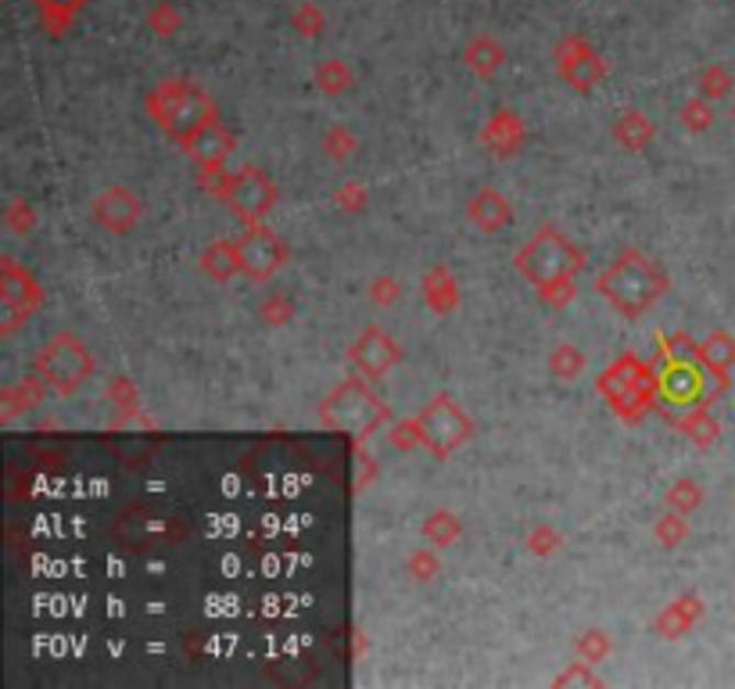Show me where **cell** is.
<instances>
[{
    "label": "cell",
    "instance_id": "6da1fadb",
    "mask_svg": "<svg viewBox=\"0 0 735 689\" xmlns=\"http://www.w3.org/2000/svg\"><path fill=\"white\" fill-rule=\"evenodd\" d=\"M599 295L617 309L621 316H643L653 302H660V295L671 288L664 269H657L643 252H621L614 263H610L603 274L595 277Z\"/></svg>",
    "mask_w": 735,
    "mask_h": 689
},
{
    "label": "cell",
    "instance_id": "7a4b0ae2",
    "mask_svg": "<svg viewBox=\"0 0 735 689\" xmlns=\"http://www.w3.org/2000/svg\"><path fill=\"white\" fill-rule=\"evenodd\" d=\"M147 112H152V119L162 126V133L172 137L180 147L194 137L201 126L220 119L215 101L198 84H190V79H166V84H158L147 93Z\"/></svg>",
    "mask_w": 735,
    "mask_h": 689
},
{
    "label": "cell",
    "instance_id": "3957f363",
    "mask_svg": "<svg viewBox=\"0 0 735 689\" xmlns=\"http://www.w3.org/2000/svg\"><path fill=\"white\" fill-rule=\"evenodd\" d=\"M599 396L610 402V410H614L621 421L628 424H638L643 416L657 407V396H660V374L643 363L638 356L624 353L621 359H614L610 367L599 374Z\"/></svg>",
    "mask_w": 735,
    "mask_h": 689
},
{
    "label": "cell",
    "instance_id": "277c9868",
    "mask_svg": "<svg viewBox=\"0 0 735 689\" xmlns=\"http://www.w3.org/2000/svg\"><path fill=\"white\" fill-rule=\"evenodd\" d=\"M320 421L331 431H342V435L363 442L370 438L380 424L391 421V410L370 388L366 377H345V381L320 402Z\"/></svg>",
    "mask_w": 735,
    "mask_h": 689
},
{
    "label": "cell",
    "instance_id": "5b68a950",
    "mask_svg": "<svg viewBox=\"0 0 735 689\" xmlns=\"http://www.w3.org/2000/svg\"><path fill=\"white\" fill-rule=\"evenodd\" d=\"M33 374L54 396H73L93 377V353L76 334H54L33 356Z\"/></svg>",
    "mask_w": 735,
    "mask_h": 689
},
{
    "label": "cell",
    "instance_id": "8992f818",
    "mask_svg": "<svg viewBox=\"0 0 735 689\" xmlns=\"http://www.w3.org/2000/svg\"><path fill=\"white\" fill-rule=\"evenodd\" d=\"M513 263L531 284H535V288H542V284H549V280L575 277L584 266V252L570 245L556 226H542L538 234L516 252Z\"/></svg>",
    "mask_w": 735,
    "mask_h": 689
},
{
    "label": "cell",
    "instance_id": "52a82bcc",
    "mask_svg": "<svg viewBox=\"0 0 735 689\" xmlns=\"http://www.w3.org/2000/svg\"><path fill=\"white\" fill-rule=\"evenodd\" d=\"M420 431H424V449H431L438 459H448L474 438L470 413L459 407L453 396H434L424 410L416 413Z\"/></svg>",
    "mask_w": 735,
    "mask_h": 689
},
{
    "label": "cell",
    "instance_id": "ba28073f",
    "mask_svg": "<svg viewBox=\"0 0 735 689\" xmlns=\"http://www.w3.org/2000/svg\"><path fill=\"white\" fill-rule=\"evenodd\" d=\"M0 305H4V323H0L4 337L15 334L19 323L30 320L44 305V288L15 259H0Z\"/></svg>",
    "mask_w": 735,
    "mask_h": 689
},
{
    "label": "cell",
    "instance_id": "9c48e42d",
    "mask_svg": "<svg viewBox=\"0 0 735 689\" xmlns=\"http://www.w3.org/2000/svg\"><path fill=\"white\" fill-rule=\"evenodd\" d=\"M237 259H241V274L266 284L269 277L280 274V266L288 263V245L269 230L266 223H248V230L237 237Z\"/></svg>",
    "mask_w": 735,
    "mask_h": 689
},
{
    "label": "cell",
    "instance_id": "30bf717a",
    "mask_svg": "<svg viewBox=\"0 0 735 689\" xmlns=\"http://www.w3.org/2000/svg\"><path fill=\"white\" fill-rule=\"evenodd\" d=\"M223 201L230 205V212L237 215V220L263 223L266 215L277 209V187H274V180H269L263 169L244 166V169L234 173V177H230V187H226Z\"/></svg>",
    "mask_w": 735,
    "mask_h": 689
},
{
    "label": "cell",
    "instance_id": "8fae6325",
    "mask_svg": "<svg viewBox=\"0 0 735 689\" xmlns=\"http://www.w3.org/2000/svg\"><path fill=\"white\" fill-rule=\"evenodd\" d=\"M711 370L703 367L700 359H675L660 370V402L667 407H711L714 391H706V381H711Z\"/></svg>",
    "mask_w": 735,
    "mask_h": 689
},
{
    "label": "cell",
    "instance_id": "7c38bea8",
    "mask_svg": "<svg viewBox=\"0 0 735 689\" xmlns=\"http://www.w3.org/2000/svg\"><path fill=\"white\" fill-rule=\"evenodd\" d=\"M348 359H352V367L366 377V381H380V377H385L388 370L399 367L402 348H399V342H394L385 327L370 323V327H366L356 342H352Z\"/></svg>",
    "mask_w": 735,
    "mask_h": 689
},
{
    "label": "cell",
    "instance_id": "4fadbf2b",
    "mask_svg": "<svg viewBox=\"0 0 735 689\" xmlns=\"http://www.w3.org/2000/svg\"><path fill=\"white\" fill-rule=\"evenodd\" d=\"M556 69H560V79L567 87H575L581 93H589L599 79L606 76V62L599 58V54L584 44L581 36H564L560 44H556Z\"/></svg>",
    "mask_w": 735,
    "mask_h": 689
},
{
    "label": "cell",
    "instance_id": "5bb4252c",
    "mask_svg": "<svg viewBox=\"0 0 735 689\" xmlns=\"http://www.w3.org/2000/svg\"><path fill=\"white\" fill-rule=\"evenodd\" d=\"M90 215L101 230H108V234H130V230L141 223L144 205L130 187H108V191L93 198Z\"/></svg>",
    "mask_w": 735,
    "mask_h": 689
},
{
    "label": "cell",
    "instance_id": "9a60e30c",
    "mask_svg": "<svg viewBox=\"0 0 735 689\" xmlns=\"http://www.w3.org/2000/svg\"><path fill=\"white\" fill-rule=\"evenodd\" d=\"M234 147H237L234 133H230L220 119H212L209 126H201L194 137L183 144V152L194 158L201 169V166H226V158L234 155Z\"/></svg>",
    "mask_w": 735,
    "mask_h": 689
},
{
    "label": "cell",
    "instance_id": "2e32d148",
    "mask_svg": "<svg viewBox=\"0 0 735 689\" xmlns=\"http://www.w3.org/2000/svg\"><path fill=\"white\" fill-rule=\"evenodd\" d=\"M467 220L478 230H485V234H495V230L513 223V205L495 187H485V191H478L467 201Z\"/></svg>",
    "mask_w": 735,
    "mask_h": 689
},
{
    "label": "cell",
    "instance_id": "e0dca14e",
    "mask_svg": "<svg viewBox=\"0 0 735 689\" xmlns=\"http://www.w3.org/2000/svg\"><path fill=\"white\" fill-rule=\"evenodd\" d=\"M524 137H527L524 119L516 115V112H510V108H502V112H495L492 119H488V126L481 133V141L492 147L499 158H510V155L521 152Z\"/></svg>",
    "mask_w": 735,
    "mask_h": 689
},
{
    "label": "cell",
    "instance_id": "ac0fdd59",
    "mask_svg": "<svg viewBox=\"0 0 735 689\" xmlns=\"http://www.w3.org/2000/svg\"><path fill=\"white\" fill-rule=\"evenodd\" d=\"M703 618V600L700 597H692V592H686V597H678V600H671L660 611V618H657V632L664 640H682L686 632L697 625V621Z\"/></svg>",
    "mask_w": 735,
    "mask_h": 689
},
{
    "label": "cell",
    "instance_id": "d6986e66",
    "mask_svg": "<svg viewBox=\"0 0 735 689\" xmlns=\"http://www.w3.org/2000/svg\"><path fill=\"white\" fill-rule=\"evenodd\" d=\"M463 62H467V69L474 76L488 79V76H495L502 69V62H506V51H502V44H499L495 36L481 33V36L470 40L467 51H463Z\"/></svg>",
    "mask_w": 735,
    "mask_h": 689
},
{
    "label": "cell",
    "instance_id": "ffe728a7",
    "mask_svg": "<svg viewBox=\"0 0 735 689\" xmlns=\"http://www.w3.org/2000/svg\"><path fill=\"white\" fill-rule=\"evenodd\" d=\"M424 299H427V305L434 309V313H442V316L453 313V309L459 305V284L445 266H431L424 274Z\"/></svg>",
    "mask_w": 735,
    "mask_h": 689
},
{
    "label": "cell",
    "instance_id": "44dd1931",
    "mask_svg": "<svg viewBox=\"0 0 735 689\" xmlns=\"http://www.w3.org/2000/svg\"><path fill=\"white\" fill-rule=\"evenodd\" d=\"M697 359L703 363L706 370L714 377H728V370L735 367V337L728 331H714L706 334L700 348H697Z\"/></svg>",
    "mask_w": 735,
    "mask_h": 689
},
{
    "label": "cell",
    "instance_id": "7402d4cb",
    "mask_svg": "<svg viewBox=\"0 0 735 689\" xmlns=\"http://www.w3.org/2000/svg\"><path fill=\"white\" fill-rule=\"evenodd\" d=\"M201 274H209L215 284H226L230 277L241 274V259H237V241H212V245L201 252Z\"/></svg>",
    "mask_w": 735,
    "mask_h": 689
},
{
    "label": "cell",
    "instance_id": "603a6c76",
    "mask_svg": "<svg viewBox=\"0 0 735 689\" xmlns=\"http://www.w3.org/2000/svg\"><path fill=\"white\" fill-rule=\"evenodd\" d=\"M675 427L682 431V435H686L692 445H700V449H711V445L717 442V435H721L717 416H714L711 410H706V407H692V410H686V416H678Z\"/></svg>",
    "mask_w": 735,
    "mask_h": 689
},
{
    "label": "cell",
    "instance_id": "cb8c5ba5",
    "mask_svg": "<svg viewBox=\"0 0 735 689\" xmlns=\"http://www.w3.org/2000/svg\"><path fill=\"white\" fill-rule=\"evenodd\" d=\"M614 141L624 152H643V147L653 141V126L643 112H624L614 123Z\"/></svg>",
    "mask_w": 735,
    "mask_h": 689
},
{
    "label": "cell",
    "instance_id": "d4e9b609",
    "mask_svg": "<svg viewBox=\"0 0 735 689\" xmlns=\"http://www.w3.org/2000/svg\"><path fill=\"white\" fill-rule=\"evenodd\" d=\"M44 381L33 374V377H25V381H19L15 388H4V421H11V416H19L22 410H30V407H40L44 402Z\"/></svg>",
    "mask_w": 735,
    "mask_h": 689
},
{
    "label": "cell",
    "instance_id": "484cf974",
    "mask_svg": "<svg viewBox=\"0 0 735 689\" xmlns=\"http://www.w3.org/2000/svg\"><path fill=\"white\" fill-rule=\"evenodd\" d=\"M584 367H589L584 353H581V348H575V345H567V342L556 345L549 353V370H553L556 381H578V377L584 374Z\"/></svg>",
    "mask_w": 735,
    "mask_h": 689
},
{
    "label": "cell",
    "instance_id": "4316f807",
    "mask_svg": "<svg viewBox=\"0 0 735 689\" xmlns=\"http://www.w3.org/2000/svg\"><path fill=\"white\" fill-rule=\"evenodd\" d=\"M424 535L431 538V546L445 549V546H453L456 538L463 535V524H459V518L453 510H434L431 518L424 521Z\"/></svg>",
    "mask_w": 735,
    "mask_h": 689
},
{
    "label": "cell",
    "instance_id": "83f0119b",
    "mask_svg": "<svg viewBox=\"0 0 735 689\" xmlns=\"http://www.w3.org/2000/svg\"><path fill=\"white\" fill-rule=\"evenodd\" d=\"M352 84H356V76H352V69L345 62L337 58H326L320 69H316V87L326 93V98H337V93H348Z\"/></svg>",
    "mask_w": 735,
    "mask_h": 689
},
{
    "label": "cell",
    "instance_id": "f1b7e54d",
    "mask_svg": "<svg viewBox=\"0 0 735 689\" xmlns=\"http://www.w3.org/2000/svg\"><path fill=\"white\" fill-rule=\"evenodd\" d=\"M697 90H700V98H706V101L728 98L732 93V73L725 69V65H706V69L700 73V79H697Z\"/></svg>",
    "mask_w": 735,
    "mask_h": 689
},
{
    "label": "cell",
    "instance_id": "f546056e",
    "mask_svg": "<svg viewBox=\"0 0 735 689\" xmlns=\"http://www.w3.org/2000/svg\"><path fill=\"white\" fill-rule=\"evenodd\" d=\"M575 651H578L581 660H589V665H603V660L610 657V651H614V643H610V636L603 629H589V632H581L578 636Z\"/></svg>",
    "mask_w": 735,
    "mask_h": 689
},
{
    "label": "cell",
    "instance_id": "4dcf8cb0",
    "mask_svg": "<svg viewBox=\"0 0 735 689\" xmlns=\"http://www.w3.org/2000/svg\"><path fill=\"white\" fill-rule=\"evenodd\" d=\"M711 123H714V101H706V98H689L686 104H682V126L689 130V133H703V130H711Z\"/></svg>",
    "mask_w": 735,
    "mask_h": 689
},
{
    "label": "cell",
    "instance_id": "1f68e13d",
    "mask_svg": "<svg viewBox=\"0 0 735 689\" xmlns=\"http://www.w3.org/2000/svg\"><path fill=\"white\" fill-rule=\"evenodd\" d=\"M356 147H359V141H356V133H352L348 126H331L323 133V152L331 155L334 162L352 158V155H356Z\"/></svg>",
    "mask_w": 735,
    "mask_h": 689
},
{
    "label": "cell",
    "instance_id": "d6a6232c",
    "mask_svg": "<svg viewBox=\"0 0 735 689\" xmlns=\"http://www.w3.org/2000/svg\"><path fill=\"white\" fill-rule=\"evenodd\" d=\"M83 4H87V0H36V8L44 11V19H47V25L54 33H62L65 25H69V19Z\"/></svg>",
    "mask_w": 735,
    "mask_h": 689
},
{
    "label": "cell",
    "instance_id": "836d02e7",
    "mask_svg": "<svg viewBox=\"0 0 735 689\" xmlns=\"http://www.w3.org/2000/svg\"><path fill=\"white\" fill-rule=\"evenodd\" d=\"M700 503H703V489H700L697 481H689V478L675 481L671 492H667V507L678 510V513H692Z\"/></svg>",
    "mask_w": 735,
    "mask_h": 689
},
{
    "label": "cell",
    "instance_id": "e575fe53",
    "mask_svg": "<svg viewBox=\"0 0 735 689\" xmlns=\"http://www.w3.org/2000/svg\"><path fill=\"white\" fill-rule=\"evenodd\" d=\"M524 546H527L531 557H553V553L564 546V535L556 532L553 524H538V529H531Z\"/></svg>",
    "mask_w": 735,
    "mask_h": 689
},
{
    "label": "cell",
    "instance_id": "d590c367",
    "mask_svg": "<svg viewBox=\"0 0 735 689\" xmlns=\"http://www.w3.org/2000/svg\"><path fill=\"white\" fill-rule=\"evenodd\" d=\"M388 442L394 445V449L410 453V449H420L424 445V431H420V421L413 416V421H391L388 427Z\"/></svg>",
    "mask_w": 735,
    "mask_h": 689
},
{
    "label": "cell",
    "instance_id": "8d00e7d4",
    "mask_svg": "<svg viewBox=\"0 0 735 689\" xmlns=\"http://www.w3.org/2000/svg\"><path fill=\"white\" fill-rule=\"evenodd\" d=\"M657 538H660V546H667V549H675V546H682L686 538H689V521H686V513H667V518H660L657 521Z\"/></svg>",
    "mask_w": 735,
    "mask_h": 689
},
{
    "label": "cell",
    "instance_id": "74e56055",
    "mask_svg": "<svg viewBox=\"0 0 735 689\" xmlns=\"http://www.w3.org/2000/svg\"><path fill=\"white\" fill-rule=\"evenodd\" d=\"M697 348H700V342H692L686 331H675V334H664L660 337V356L667 363H675V359H697Z\"/></svg>",
    "mask_w": 735,
    "mask_h": 689
},
{
    "label": "cell",
    "instance_id": "f35d334b",
    "mask_svg": "<svg viewBox=\"0 0 735 689\" xmlns=\"http://www.w3.org/2000/svg\"><path fill=\"white\" fill-rule=\"evenodd\" d=\"M405 571H410L413 582H431V578H438L442 564L434 557V549H416L410 553V560H405Z\"/></svg>",
    "mask_w": 735,
    "mask_h": 689
},
{
    "label": "cell",
    "instance_id": "ab89813d",
    "mask_svg": "<svg viewBox=\"0 0 735 689\" xmlns=\"http://www.w3.org/2000/svg\"><path fill=\"white\" fill-rule=\"evenodd\" d=\"M538 295H542V302H546V305H553V309H564V305L575 302V295H578V288H575V277H560V280L542 284Z\"/></svg>",
    "mask_w": 735,
    "mask_h": 689
},
{
    "label": "cell",
    "instance_id": "60d3db41",
    "mask_svg": "<svg viewBox=\"0 0 735 689\" xmlns=\"http://www.w3.org/2000/svg\"><path fill=\"white\" fill-rule=\"evenodd\" d=\"M4 226L11 230V234H30V230L36 226V212L25 205V201H11V205L4 209Z\"/></svg>",
    "mask_w": 735,
    "mask_h": 689
},
{
    "label": "cell",
    "instance_id": "b9f144b4",
    "mask_svg": "<svg viewBox=\"0 0 735 689\" xmlns=\"http://www.w3.org/2000/svg\"><path fill=\"white\" fill-rule=\"evenodd\" d=\"M108 399H112L126 416L137 413V388H133V381H126V377H115V381L108 385Z\"/></svg>",
    "mask_w": 735,
    "mask_h": 689
},
{
    "label": "cell",
    "instance_id": "7bdbcfd3",
    "mask_svg": "<svg viewBox=\"0 0 735 689\" xmlns=\"http://www.w3.org/2000/svg\"><path fill=\"white\" fill-rule=\"evenodd\" d=\"M230 177H234V173H226L223 166H201V173H198V187H201V191L215 195V198H223V195H226V187H230Z\"/></svg>",
    "mask_w": 735,
    "mask_h": 689
},
{
    "label": "cell",
    "instance_id": "ee69618b",
    "mask_svg": "<svg viewBox=\"0 0 735 689\" xmlns=\"http://www.w3.org/2000/svg\"><path fill=\"white\" fill-rule=\"evenodd\" d=\"M263 320L269 327H280V323H291L294 320V305L283 299V295H269L263 302Z\"/></svg>",
    "mask_w": 735,
    "mask_h": 689
},
{
    "label": "cell",
    "instance_id": "f6af8a7d",
    "mask_svg": "<svg viewBox=\"0 0 735 689\" xmlns=\"http://www.w3.org/2000/svg\"><path fill=\"white\" fill-rule=\"evenodd\" d=\"M402 295V284L394 277H374L370 280V302L374 305H394Z\"/></svg>",
    "mask_w": 735,
    "mask_h": 689
},
{
    "label": "cell",
    "instance_id": "bcb514c9",
    "mask_svg": "<svg viewBox=\"0 0 735 689\" xmlns=\"http://www.w3.org/2000/svg\"><path fill=\"white\" fill-rule=\"evenodd\" d=\"M294 30L302 36H320L323 33V11L316 4H302L294 11Z\"/></svg>",
    "mask_w": 735,
    "mask_h": 689
},
{
    "label": "cell",
    "instance_id": "7dc6e473",
    "mask_svg": "<svg viewBox=\"0 0 735 689\" xmlns=\"http://www.w3.org/2000/svg\"><path fill=\"white\" fill-rule=\"evenodd\" d=\"M334 201H337V209H345V212H363L366 201H370V195H366L363 184H345L342 191L334 195Z\"/></svg>",
    "mask_w": 735,
    "mask_h": 689
},
{
    "label": "cell",
    "instance_id": "c3c4849f",
    "mask_svg": "<svg viewBox=\"0 0 735 689\" xmlns=\"http://www.w3.org/2000/svg\"><path fill=\"white\" fill-rule=\"evenodd\" d=\"M556 686H603V679L592 675L589 660H584V665H570L564 675H556Z\"/></svg>",
    "mask_w": 735,
    "mask_h": 689
},
{
    "label": "cell",
    "instance_id": "681fc988",
    "mask_svg": "<svg viewBox=\"0 0 735 689\" xmlns=\"http://www.w3.org/2000/svg\"><path fill=\"white\" fill-rule=\"evenodd\" d=\"M147 22H152V30H155L158 36H172V33H176V25H180V15H176L172 8L162 4V8L152 11V19H147Z\"/></svg>",
    "mask_w": 735,
    "mask_h": 689
},
{
    "label": "cell",
    "instance_id": "f907efd6",
    "mask_svg": "<svg viewBox=\"0 0 735 689\" xmlns=\"http://www.w3.org/2000/svg\"><path fill=\"white\" fill-rule=\"evenodd\" d=\"M356 464H359V478H356V492H363V489H366V485H370V481L377 478V467H374V459H370V456H366V449H363V445H359V449H356Z\"/></svg>",
    "mask_w": 735,
    "mask_h": 689
},
{
    "label": "cell",
    "instance_id": "816d5d0a",
    "mask_svg": "<svg viewBox=\"0 0 735 689\" xmlns=\"http://www.w3.org/2000/svg\"><path fill=\"white\" fill-rule=\"evenodd\" d=\"M732 119H735V104H732Z\"/></svg>",
    "mask_w": 735,
    "mask_h": 689
}]
</instances>
